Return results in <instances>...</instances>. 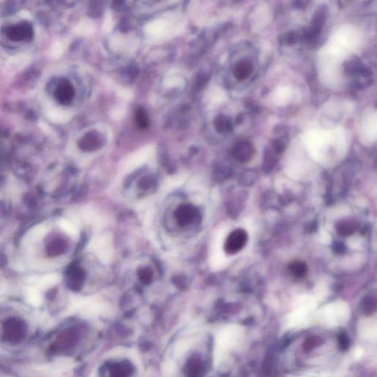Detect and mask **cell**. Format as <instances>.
I'll return each instance as SVG.
<instances>
[{
    "mask_svg": "<svg viewBox=\"0 0 377 377\" xmlns=\"http://www.w3.org/2000/svg\"><path fill=\"white\" fill-rule=\"evenodd\" d=\"M26 332V323L17 317H12L4 324L3 338L9 343L16 344L25 338Z\"/></svg>",
    "mask_w": 377,
    "mask_h": 377,
    "instance_id": "cell-1",
    "label": "cell"
},
{
    "mask_svg": "<svg viewBox=\"0 0 377 377\" xmlns=\"http://www.w3.org/2000/svg\"><path fill=\"white\" fill-rule=\"evenodd\" d=\"M248 240V235L243 229H238L232 232L226 239L225 251L228 254H235L242 249Z\"/></svg>",
    "mask_w": 377,
    "mask_h": 377,
    "instance_id": "cell-2",
    "label": "cell"
},
{
    "mask_svg": "<svg viewBox=\"0 0 377 377\" xmlns=\"http://www.w3.org/2000/svg\"><path fill=\"white\" fill-rule=\"evenodd\" d=\"M326 16H327V11H326L325 7H320L316 12L310 26L307 30L305 34V38L309 42H313L320 35L322 29H323V25H324Z\"/></svg>",
    "mask_w": 377,
    "mask_h": 377,
    "instance_id": "cell-3",
    "label": "cell"
},
{
    "mask_svg": "<svg viewBox=\"0 0 377 377\" xmlns=\"http://www.w3.org/2000/svg\"><path fill=\"white\" fill-rule=\"evenodd\" d=\"M111 240L108 238H100L92 242V248L95 254L103 262H107L112 254Z\"/></svg>",
    "mask_w": 377,
    "mask_h": 377,
    "instance_id": "cell-4",
    "label": "cell"
},
{
    "mask_svg": "<svg viewBox=\"0 0 377 377\" xmlns=\"http://www.w3.org/2000/svg\"><path fill=\"white\" fill-rule=\"evenodd\" d=\"M255 153L254 146L250 141H242L237 143L233 149V155L239 162H249Z\"/></svg>",
    "mask_w": 377,
    "mask_h": 377,
    "instance_id": "cell-5",
    "label": "cell"
},
{
    "mask_svg": "<svg viewBox=\"0 0 377 377\" xmlns=\"http://www.w3.org/2000/svg\"><path fill=\"white\" fill-rule=\"evenodd\" d=\"M197 216V210L191 205H181L176 211V217L178 223L187 225L195 220Z\"/></svg>",
    "mask_w": 377,
    "mask_h": 377,
    "instance_id": "cell-6",
    "label": "cell"
},
{
    "mask_svg": "<svg viewBox=\"0 0 377 377\" xmlns=\"http://www.w3.org/2000/svg\"><path fill=\"white\" fill-rule=\"evenodd\" d=\"M253 71V66L251 62L247 60L240 61L234 68V76L240 81L245 80L251 75Z\"/></svg>",
    "mask_w": 377,
    "mask_h": 377,
    "instance_id": "cell-7",
    "label": "cell"
},
{
    "mask_svg": "<svg viewBox=\"0 0 377 377\" xmlns=\"http://www.w3.org/2000/svg\"><path fill=\"white\" fill-rule=\"evenodd\" d=\"M336 230L341 236L350 237L357 232L358 224L353 220H341L336 224Z\"/></svg>",
    "mask_w": 377,
    "mask_h": 377,
    "instance_id": "cell-8",
    "label": "cell"
},
{
    "mask_svg": "<svg viewBox=\"0 0 377 377\" xmlns=\"http://www.w3.org/2000/svg\"><path fill=\"white\" fill-rule=\"evenodd\" d=\"M290 274L296 278H302L306 275L308 273V266L305 262L296 261L289 265Z\"/></svg>",
    "mask_w": 377,
    "mask_h": 377,
    "instance_id": "cell-9",
    "label": "cell"
},
{
    "mask_svg": "<svg viewBox=\"0 0 377 377\" xmlns=\"http://www.w3.org/2000/svg\"><path fill=\"white\" fill-rule=\"evenodd\" d=\"M214 126L218 132L224 133L232 131V125L229 119L224 115H219L214 120Z\"/></svg>",
    "mask_w": 377,
    "mask_h": 377,
    "instance_id": "cell-10",
    "label": "cell"
},
{
    "mask_svg": "<svg viewBox=\"0 0 377 377\" xmlns=\"http://www.w3.org/2000/svg\"><path fill=\"white\" fill-rule=\"evenodd\" d=\"M276 163L275 155L274 152L271 151L270 149L267 148L265 151V156H264L263 169L266 172H270L272 171Z\"/></svg>",
    "mask_w": 377,
    "mask_h": 377,
    "instance_id": "cell-11",
    "label": "cell"
},
{
    "mask_svg": "<svg viewBox=\"0 0 377 377\" xmlns=\"http://www.w3.org/2000/svg\"><path fill=\"white\" fill-rule=\"evenodd\" d=\"M377 299L375 296L365 298L362 303V310L365 314H371L376 310Z\"/></svg>",
    "mask_w": 377,
    "mask_h": 377,
    "instance_id": "cell-12",
    "label": "cell"
},
{
    "mask_svg": "<svg viewBox=\"0 0 377 377\" xmlns=\"http://www.w3.org/2000/svg\"><path fill=\"white\" fill-rule=\"evenodd\" d=\"M136 123L138 128L141 129L147 128L149 126V119L145 110L143 108H138L136 111Z\"/></svg>",
    "mask_w": 377,
    "mask_h": 377,
    "instance_id": "cell-13",
    "label": "cell"
},
{
    "mask_svg": "<svg viewBox=\"0 0 377 377\" xmlns=\"http://www.w3.org/2000/svg\"><path fill=\"white\" fill-rule=\"evenodd\" d=\"M321 343L320 338H317V337H309V338H307L305 340V343H304V351L306 353L309 352V351L315 348L316 347L320 345Z\"/></svg>",
    "mask_w": 377,
    "mask_h": 377,
    "instance_id": "cell-14",
    "label": "cell"
},
{
    "mask_svg": "<svg viewBox=\"0 0 377 377\" xmlns=\"http://www.w3.org/2000/svg\"><path fill=\"white\" fill-rule=\"evenodd\" d=\"M7 34L13 39H20L28 36V31L23 27H19V28H11Z\"/></svg>",
    "mask_w": 377,
    "mask_h": 377,
    "instance_id": "cell-15",
    "label": "cell"
},
{
    "mask_svg": "<svg viewBox=\"0 0 377 377\" xmlns=\"http://www.w3.org/2000/svg\"><path fill=\"white\" fill-rule=\"evenodd\" d=\"M63 248V244H62V242H61V241H55V242H52V243L49 245V254H51L52 256L59 254V253H61V252L62 251Z\"/></svg>",
    "mask_w": 377,
    "mask_h": 377,
    "instance_id": "cell-16",
    "label": "cell"
},
{
    "mask_svg": "<svg viewBox=\"0 0 377 377\" xmlns=\"http://www.w3.org/2000/svg\"><path fill=\"white\" fill-rule=\"evenodd\" d=\"M273 149L276 154H281L285 150V144L281 139H275L273 142Z\"/></svg>",
    "mask_w": 377,
    "mask_h": 377,
    "instance_id": "cell-17",
    "label": "cell"
},
{
    "mask_svg": "<svg viewBox=\"0 0 377 377\" xmlns=\"http://www.w3.org/2000/svg\"><path fill=\"white\" fill-rule=\"evenodd\" d=\"M28 63V59L23 56V57H16V59H13L10 62V65L12 67L19 68L25 66V64Z\"/></svg>",
    "mask_w": 377,
    "mask_h": 377,
    "instance_id": "cell-18",
    "label": "cell"
},
{
    "mask_svg": "<svg viewBox=\"0 0 377 377\" xmlns=\"http://www.w3.org/2000/svg\"><path fill=\"white\" fill-rule=\"evenodd\" d=\"M298 39V35L295 33H290L287 34L286 35H283L282 39L281 41H283V43H286V44H294Z\"/></svg>",
    "mask_w": 377,
    "mask_h": 377,
    "instance_id": "cell-19",
    "label": "cell"
},
{
    "mask_svg": "<svg viewBox=\"0 0 377 377\" xmlns=\"http://www.w3.org/2000/svg\"><path fill=\"white\" fill-rule=\"evenodd\" d=\"M338 340H339L340 346L342 348V350H346L348 348V345H349V341H348V338L347 335L344 333L341 334Z\"/></svg>",
    "mask_w": 377,
    "mask_h": 377,
    "instance_id": "cell-20",
    "label": "cell"
}]
</instances>
